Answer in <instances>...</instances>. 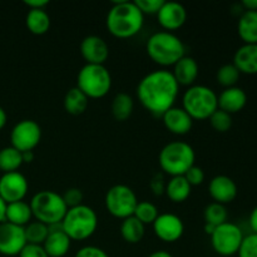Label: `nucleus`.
Masks as SVG:
<instances>
[{
	"label": "nucleus",
	"mask_w": 257,
	"mask_h": 257,
	"mask_svg": "<svg viewBox=\"0 0 257 257\" xmlns=\"http://www.w3.org/2000/svg\"><path fill=\"white\" fill-rule=\"evenodd\" d=\"M180 85L172 73L166 69L153 70L141 79L137 97L141 104L155 115H161L175 107Z\"/></svg>",
	"instance_id": "f257e3e1"
},
{
	"label": "nucleus",
	"mask_w": 257,
	"mask_h": 257,
	"mask_svg": "<svg viewBox=\"0 0 257 257\" xmlns=\"http://www.w3.org/2000/svg\"><path fill=\"white\" fill-rule=\"evenodd\" d=\"M145 24V15L138 9L135 2L118 0L113 2L112 8L108 10L105 25L113 37L119 39H128L142 30Z\"/></svg>",
	"instance_id": "f03ea898"
},
{
	"label": "nucleus",
	"mask_w": 257,
	"mask_h": 257,
	"mask_svg": "<svg viewBox=\"0 0 257 257\" xmlns=\"http://www.w3.org/2000/svg\"><path fill=\"white\" fill-rule=\"evenodd\" d=\"M147 54L156 64L161 67L175 65L181 58L185 57L186 47L181 38L171 32L153 33L146 44Z\"/></svg>",
	"instance_id": "7ed1b4c3"
},
{
	"label": "nucleus",
	"mask_w": 257,
	"mask_h": 257,
	"mask_svg": "<svg viewBox=\"0 0 257 257\" xmlns=\"http://www.w3.org/2000/svg\"><path fill=\"white\" fill-rule=\"evenodd\" d=\"M196 153L192 146L183 141H173L161 150L158 163L161 170L171 177L185 176V173L195 165Z\"/></svg>",
	"instance_id": "20e7f679"
},
{
	"label": "nucleus",
	"mask_w": 257,
	"mask_h": 257,
	"mask_svg": "<svg viewBox=\"0 0 257 257\" xmlns=\"http://www.w3.org/2000/svg\"><path fill=\"white\" fill-rule=\"evenodd\" d=\"M65 235L72 241H84L98 228V216L92 207L85 205L68 208L62 221Z\"/></svg>",
	"instance_id": "39448f33"
},
{
	"label": "nucleus",
	"mask_w": 257,
	"mask_h": 257,
	"mask_svg": "<svg viewBox=\"0 0 257 257\" xmlns=\"http://www.w3.org/2000/svg\"><path fill=\"white\" fill-rule=\"evenodd\" d=\"M215 90L202 84L188 87L182 97V108L193 120L208 119L218 109Z\"/></svg>",
	"instance_id": "423d86ee"
},
{
	"label": "nucleus",
	"mask_w": 257,
	"mask_h": 257,
	"mask_svg": "<svg viewBox=\"0 0 257 257\" xmlns=\"http://www.w3.org/2000/svg\"><path fill=\"white\" fill-rule=\"evenodd\" d=\"M29 205L33 217L47 226L62 222L68 211L62 195L50 190H43L35 193Z\"/></svg>",
	"instance_id": "0eeeda50"
},
{
	"label": "nucleus",
	"mask_w": 257,
	"mask_h": 257,
	"mask_svg": "<svg viewBox=\"0 0 257 257\" xmlns=\"http://www.w3.org/2000/svg\"><path fill=\"white\" fill-rule=\"evenodd\" d=\"M77 88L89 99H99L112 88V75L104 65L85 64L77 75Z\"/></svg>",
	"instance_id": "6e6552de"
},
{
	"label": "nucleus",
	"mask_w": 257,
	"mask_h": 257,
	"mask_svg": "<svg viewBox=\"0 0 257 257\" xmlns=\"http://www.w3.org/2000/svg\"><path fill=\"white\" fill-rule=\"evenodd\" d=\"M105 208L114 217L124 220L135 213L138 198L135 191L127 185H114L105 193Z\"/></svg>",
	"instance_id": "1a4fd4ad"
},
{
	"label": "nucleus",
	"mask_w": 257,
	"mask_h": 257,
	"mask_svg": "<svg viewBox=\"0 0 257 257\" xmlns=\"http://www.w3.org/2000/svg\"><path fill=\"white\" fill-rule=\"evenodd\" d=\"M243 233L237 225L225 222L217 226L211 235V246L220 256L230 257L236 255L240 250L243 240Z\"/></svg>",
	"instance_id": "9d476101"
},
{
	"label": "nucleus",
	"mask_w": 257,
	"mask_h": 257,
	"mask_svg": "<svg viewBox=\"0 0 257 257\" xmlns=\"http://www.w3.org/2000/svg\"><path fill=\"white\" fill-rule=\"evenodd\" d=\"M42 140V128L35 120L23 119L13 127L10 132L12 147L20 152L33 151Z\"/></svg>",
	"instance_id": "9b49d317"
},
{
	"label": "nucleus",
	"mask_w": 257,
	"mask_h": 257,
	"mask_svg": "<svg viewBox=\"0 0 257 257\" xmlns=\"http://www.w3.org/2000/svg\"><path fill=\"white\" fill-rule=\"evenodd\" d=\"M28 191H29V183L27 177L18 171L3 173L0 177V197L7 205L23 201Z\"/></svg>",
	"instance_id": "f8f14e48"
},
{
	"label": "nucleus",
	"mask_w": 257,
	"mask_h": 257,
	"mask_svg": "<svg viewBox=\"0 0 257 257\" xmlns=\"http://www.w3.org/2000/svg\"><path fill=\"white\" fill-rule=\"evenodd\" d=\"M27 245L24 227L4 221L0 223V253L4 256H18Z\"/></svg>",
	"instance_id": "ddd939ff"
},
{
	"label": "nucleus",
	"mask_w": 257,
	"mask_h": 257,
	"mask_svg": "<svg viewBox=\"0 0 257 257\" xmlns=\"http://www.w3.org/2000/svg\"><path fill=\"white\" fill-rule=\"evenodd\" d=\"M152 226L155 235L163 242H176L185 232L182 218L175 213H160Z\"/></svg>",
	"instance_id": "4468645a"
},
{
	"label": "nucleus",
	"mask_w": 257,
	"mask_h": 257,
	"mask_svg": "<svg viewBox=\"0 0 257 257\" xmlns=\"http://www.w3.org/2000/svg\"><path fill=\"white\" fill-rule=\"evenodd\" d=\"M157 20L166 32L180 29L187 20V10L181 3L165 2L157 13Z\"/></svg>",
	"instance_id": "2eb2a0df"
},
{
	"label": "nucleus",
	"mask_w": 257,
	"mask_h": 257,
	"mask_svg": "<svg viewBox=\"0 0 257 257\" xmlns=\"http://www.w3.org/2000/svg\"><path fill=\"white\" fill-rule=\"evenodd\" d=\"M80 54L87 64L104 65L109 57V47L103 38L88 35L80 43Z\"/></svg>",
	"instance_id": "dca6fc26"
},
{
	"label": "nucleus",
	"mask_w": 257,
	"mask_h": 257,
	"mask_svg": "<svg viewBox=\"0 0 257 257\" xmlns=\"http://www.w3.org/2000/svg\"><path fill=\"white\" fill-rule=\"evenodd\" d=\"M208 193H210L213 202L225 206L232 202L237 197V185L228 176H215L208 185Z\"/></svg>",
	"instance_id": "f3484780"
},
{
	"label": "nucleus",
	"mask_w": 257,
	"mask_h": 257,
	"mask_svg": "<svg viewBox=\"0 0 257 257\" xmlns=\"http://www.w3.org/2000/svg\"><path fill=\"white\" fill-rule=\"evenodd\" d=\"M165 127L177 136L187 135L193 125V119L182 107H172L162 114Z\"/></svg>",
	"instance_id": "a211bd4d"
},
{
	"label": "nucleus",
	"mask_w": 257,
	"mask_h": 257,
	"mask_svg": "<svg viewBox=\"0 0 257 257\" xmlns=\"http://www.w3.org/2000/svg\"><path fill=\"white\" fill-rule=\"evenodd\" d=\"M218 109L233 114L245 108L247 103V95L246 92L240 87H231L225 88L217 97Z\"/></svg>",
	"instance_id": "6ab92c4d"
},
{
	"label": "nucleus",
	"mask_w": 257,
	"mask_h": 257,
	"mask_svg": "<svg viewBox=\"0 0 257 257\" xmlns=\"http://www.w3.org/2000/svg\"><path fill=\"white\" fill-rule=\"evenodd\" d=\"M171 73H172L173 78L178 83V85L191 87L197 79L200 67H198V63L192 57L185 55L173 65V70Z\"/></svg>",
	"instance_id": "aec40b11"
},
{
	"label": "nucleus",
	"mask_w": 257,
	"mask_h": 257,
	"mask_svg": "<svg viewBox=\"0 0 257 257\" xmlns=\"http://www.w3.org/2000/svg\"><path fill=\"white\" fill-rule=\"evenodd\" d=\"M233 65L243 74H257V44H243L233 55Z\"/></svg>",
	"instance_id": "412c9836"
},
{
	"label": "nucleus",
	"mask_w": 257,
	"mask_h": 257,
	"mask_svg": "<svg viewBox=\"0 0 257 257\" xmlns=\"http://www.w3.org/2000/svg\"><path fill=\"white\" fill-rule=\"evenodd\" d=\"M72 240L65 235L63 230L49 232L47 240L43 243V248L49 257H64L69 252Z\"/></svg>",
	"instance_id": "4be33fe9"
},
{
	"label": "nucleus",
	"mask_w": 257,
	"mask_h": 257,
	"mask_svg": "<svg viewBox=\"0 0 257 257\" xmlns=\"http://www.w3.org/2000/svg\"><path fill=\"white\" fill-rule=\"evenodd\" d=\"M33 213L30 205L28 202L18 201V202L8 203L7 211H5V221L13 223V225L25 227L29 222H32Z\"/></svg>",
	"instance_id": "5701e85b"
},
{
	"label": "nucleus",
	"mask_w": 257,
	"mask_h": 257,
	"mask_svg": "<svg viewBox=\"0 0 257 257\" xmlns=\"http://www.w3.org/2000/svg\"><path fill=\"white\" fill-rule=\"evenodd\" d=\"M237 32L245 44H257V12H242L237 23Z\"/></svg>",
	"instance_id": "b1692460"
},
{
	"label": "nucleus",
	"mask_w": 257,
	"mask_h": 257,
	"mask_svg": "<svg viewBox=\"0 0 257 257\" xmlns=\"http://www.w3.org/2000/svg\"><path fill=\"white\" fill-rule=\"evenodd\" d=\"M192 186L187 182L183 176L171 177V180L166 183L165 193L172 202L181 203L185 202L191 195Z\"/></svg>",
	"instance_id": "393cba45"
},
{
	"label": "nucleus",
	"mask_w": 257,
	"mask_h": 257,
	"mask_svg": "<svg viewBox=\"0 0 257 257\" xmlns=\"http://www.w3.org/2000/svg\"><path fill=\"white\" fill-rule=\"evenodd\" d=\"M65 112L72 115H79L87 110L88 104H89V98L77 87H73L65 93L64 100Z\"/></svg>",
	"instance_id": "a878e982"
},
{
	"label": "nucleus",
	"mask_w": 257,
	"mask_h": 257,
	"mask_svg": "<svg viewBox=\"0 0 257 257\" xmlns=\"http://www.w3.org/2000/svg\"><path fill=\"white\" fill-rule=\"evenodd\" d=\"M25 24L30 33L43 35L49 30L50 17L45 9H29L25 18Z\"/></svg>",
	"instance_id": "bb28decb"
},
{
	"label": "nucleus",
	"mask_w": 257,
	"mask_h": 257,
	"mask_svg": "<svg viewBox=\"0 0 257 257\" xmlns=\"http://www.w3.org/2000/svg\"><path fill=\"white\" fill-rule=\"evenodd\" d=\"M145 230L146 226L135 216L124 218L120 225V235H122L123 240L128 243L141 242L145 236Z\"/></svg>",
	"instance_id": "cd10ccee"
},
{
	"label": "nucleus",
	"mask_w": 257,
	"mask_h": 257,
	"mask_svg": "<svg viewBox=\"0 0 257 257\" xmlns=\"http://www.w3.org/2000/svg\"><path fill=\"white\" fill-rule=\"evenodd\" d=\"M135 109L133 98L127 93H118L112 100V114L119 122L127 120Z\"/></svg>",
	"instance_id": "c85d7f7f"
},
{
	"label": "nucleus",
	"mask_w": 257,
	"mask_h": 257,
	"mask_svg": "<svg viewBox=\"0 0 257 257\" xmlns=\"http://www.w3.org/2000/svg\"><path fill=\"white\" fill-rule=\"evenodd\" d=\"M23 165V156L17 148L5 147L0 150V171L4 173L15 172Z\"/></svg>",
	"instance_id": "c756f323"
},
{
	"label": "nucleus",
	"mask_w": 257,
	"mask_h": 257,
	"mask_svg": "<svg viewBox=\"0 0 257 257\" xmlns=\"http://www.w3.org/2000/svg\"><path fill=\"white\" fill-rule=\"evenodd\" d=\"M25 240L27 243H32V245H43L44 241L47 240L48 235H49V228L47 225L39 221H32L28 223L24 227Z\"/></svg>",
	"instance_id": "7c9ffc66"
},
{
	"label": "nucleus",
	"mask_w": 257,
	"mask_h": 257,
	"mask_svg": "<svg viewBox=\"0 0 257 257\" xmlns=\"http://www.w3.org/2000/svg\"><path fill=\"white\" fill-rule=\"evenodd\" d=\"M228 213L227 210L223 205L217 202H212L210 205L206 206L205 211H203V218H205V223L207 225H212L215 227L222 225V223L227 222Z\"/></svg>",
	"instance_id": "2f4dec72"
},
{
	"label": "nucleus",
	"mask_w": 257,
	"mask_h": 257,
	"mask_svg": "<svg viewBox=\"0 0 257 257\" xmlns=\"http://www.w3.org/2000/svg\"><path fill=\"white\" fill-rule=\"evenodd\" d=\"M158 215H160V212H158L157 206L152 202H148V201H141V202H138L135 213H133V216L137 220H140L145 226L153 225V222L158 217Z\"/></svg>",
	"instance_id": "473e14b6"
},
{
	"label": "nucleus",
	"mask_w": 257,
	"mask_h": 257,
	"mask_svg": "<svg viewBox=\"0 0 257 257\" xmlns=\"http://www.w3.org/2000/svg\"><path fill=\"white\" fill-rule=\"evenodd\" d=\"M241 73L238 72L237 68L230 63V64H225L222 67L218 68L217 73H216V79H217L218 84H221L225 88L236 87V83L240 79Z\"/></svg>",
	"instance_id": "72a5a7b5"
},
{
	"label": "nucleus",
	"mask_w": 257,
	"mask_h": 257,
	"mask_svg": "<svg viewBox=\"0 0 257 257\" xmlns=\"http://www.w3.org/2000/svg\"><path fill=\"white\" fill-rule=\"evenodd\" d=\"M211 123V127L215 131L220 133H225L230 131L232 127V117L228 113L223 112V110L217 109L210 118H208Z\"/></svg>",
	"instance_id": "f704fd0d"
},
{
	"label": "nucleus",
	"mask_w": 257,
	"mask_h": 257,
	"mask_svg": "<svg viewBox=\"0 0 257 257\" xmlns=\"http://www.w3.org/2000/svg\"><path fill=\"white\" fill-rule=\"evenodd\" d=\"M237 255L238 257H257V233L243 237Z\"/></svg>",
	"instance_id": "c9c22d12"
},
{
	"label": "nucleus",
	"mask_w": 257,
	"mask_h": 257,
	"mask_svg": "<svg viewBox=\"0 0 257 257\" xmlns=\"http://www.w3.org/2000/svg\"><path fill=\"white\" fill-rule=\"evenodd\" d=\"M63 200H64L65 205H67L68 208L77 207V206L83 205V198H84V195H83L82 190L77 187L68 188L64 192V195H62Z\"/></svg>",
	"instance_id": "e433bc0d"
},
{
	"label": "nucleus",
	"mask_w": 257,
	"mask_h": 257,
	"mask_svg": "<svg viewBox=\"0 0 257 257\" xmlns=\"http://www.w3.org/2000/svg\"><path fill=\"white\" fill-rule=\"evenodd\" d=\"M163 3H165V0H135V4L143 13V15H157V13L160 12Z\"/></svg>",
	"instance_id": "4c0bfd02"
},
{
	"label": "nucleus",
	"mask_w": 257,
	"mask_h": 257,
	"mask_svg": "<svg viewBox=\"0 0 257 257\" xmlns=\"http://www.w3.org/2000/svg\"><path fill=\"white\" fill-rule=\"evenodd\" d=\"M183 177L187 180V182L190 183L191 186H200L202 185L203 181H205V172L201 167L193 165L187 172L185 173Z\"/></svg>",
	"instance_id": "58836bf2"
},
{
	"label": "nucleus",
	"mask_w": 257,
	"mask_h": 257,
	"mask_svg": "<svg viewBox=\"0 0 257 257\" xmlns=\"http://www.w3.org/2000/svg\"><path fill=\"white\" fill-rule=\"evenodd\" d=\"M74 257H109L108 253L105 252L103 248L98 247V246H84V247L79 248L75 253Z\"/></svg>",
	"instance_id": "ea45409f"
},
{
	"label": "nucleus",
	"mask_w": 257,
	"mask_h": 257,
	"mask_svg": "<svg viewBox=\"0 0 257 257\" xmlns=\"http://www.w3.org/2000/svg\"><path fill=\"white\" fill-rule=\"evenodd\" d=\"M19 257H49L43 248L42 245H32V243H27L24 246L20 253L18 255Z\"/></svg>",
	"instance_id": "a19ab883"
},
{
	"label": "nucleus",
	"mask_w": 257,
	"mask_h": 257,
	"mask_svg": "<svg viewBox=\"0 0 257 257\" xmlns=\"http://www.w3.org/2000/svg\"><path fill=\"white\" fill-rule=\"evenodd\" d=\"M151 187L156 195H161V193L165 192L166 183L163 182V178L161 176H156V178H153L152 182H151Z\"/></svg>",
	"instance_id": "79ce46f5"
},
{
	"label": "nucleus",
	"mask_w": 257,
	"mask_h": 257,
	"mask_svg": "<svg viewBox=\"0 0 257 257\" xmlns=\"http://www.w3.org/2000/svg\"><path fill=\"white\" fill-rule=\"evenodd\" d=\"M24 4L29 9H45L47 5H49L48 0H25Z\"/></svg>",
	"instance_id": "37998d69"
},
{
	"label": "nucleus",
	"mask_w": 257,
	"mask_h": 257,
	"mask_svg": "<svg viewBox=\"0 0 257 257\" xmlns=\"http://www.w3.org/2000/svg\"><path fill=\"white\" fill-rule=\"evenodd\" d=\"M248 222H250L251 230L253 231L252 233H257V206L251 211L250 218H248Z\"/></svg>",
	"instance_id": "c03bdc74"
},
{
	"label": "nucleus",
	"mask_w": 257,
	"mask_h": 257,
	"mask_svg": "<svg viewBox=\"0 0 257 257\" xmlns=\"http://www.w3.org/2000/svg\"><path fill=\"white\" fill-rule=\"evenodd\" d=\"M241 5L248 12H257V0H242Z\"/></svg>",
	"instance_id": "a18cd8bd"
},
{
	"label": "nucleus",
	"mask_w": 257,
	"mask_h": 257,
	"mask_svg": "<svg viewBox=\"0 0 257 257\" xmlns=\"http://www.w3.org/2000/svg\"><path fill=\"white\" fill-rule=\"evenodd\" d=\"M23 156V163H30L34 160V152L33 151H27V152H22Z\"/></svg>",
	"instance_id": "49530a36"
},
{
	"label": "nucleus",
	"mask_w": 257,
	"mask_h": 257,
	"mask_svg": "<svg viewBox=\"0 0 257 257\" xmlns=\"http://www.w3.org/2000/svg\"><path fill=\"white\" fill-rule=\"evenodd\" d=\"M5 211H7V203L0 197V223H3L5 221Z\"/></svg>",
	"instance_id": "de8ad7c7"
},
{
	"label": "nucleus",
	"mask_w": 257,
	"mask_h": 257,
	"mask_svg": "<svg viewBox=\"0 0 257 257\" xmlns=\"http://www.w3.org/2000/svg\"><path fill=\"white\" fill-rule=\"evenodd\" d=\"M7 120H8L7 112H5V110L0 107V131L5 127V124H7Z\"/></svg>",
	"instance_id": "09e8293b"
},
{
	"label": "nucleus",
	"mask_w": 257,
	"mask_h": 257,
	"mask_svg": "<svg viewBox=\"0 0 257 257\" xmlns=\"http://www.w3.org/2000/svg\"><path fill=\"white\" fill-rule=\"evenodd\" d=\"M148 257H173L171 255L170 252H167V251H163V250H158V251H155V252L151 253Z\"/></svg>",
	"instance_id": "8fccbe9b"
},
{
	"label": "nucleus",
	"mask_w": 257,
	"mask_h": 257,
	"mask_svg": "<svg viewBox=\"0 0 257 257\" xmlns=\"http://www.w3.org/2000/svg\"><path fill=\"white\" fill-rule=\"evenodd\" d=\"M215 226H212V225H207V223H205V232L207 233V235H212V232L213 231H215Z\"/></svg>",
	"instance_id": "3c124183"
}]
</instances>
